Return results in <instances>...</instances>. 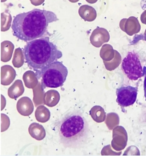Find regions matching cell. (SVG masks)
<instances>
[{
	"label": "cell",
	"mask_w": 146,
	"mask_h": 156,
	"mask_svg": "<svg viewBox=\"0 0 146 156\" xmlns=\"http://www.w3.org/2000/svg\"><path fill=\"white\" fill-rule=\"evenodd\" d=\"M25 56L23 55L22 49L18 48L16 49L15 51L14 58H13V63L15 67H20L23 65L24 62Z\"/></svg>",
	"instance_id": "5bb4252c"
},
{
	"label": "cell",
	"mask_w": 146,
	"mask_h": 156,
	"mask_svg": "<svg viewBox=\"0 0 146 156\" xmlns=\"http://www.w3.org/2000/svg\"><path fill=\"white\" fill-rule=\"evenodd\" d=\"M2 61L3 62L9 61L13 54L14 45L11 41H4L2 44Z\"/></svg>",
	"instance_id": "7c38bea8"
},
{
	"label": "cell",
	"mask_w": 146,
	"mask_h": 156,
	"mask_svg": "<svg viewBox=\"0 0 146 156\" xmlns=\"http://www.w3.org/2000/svg\"><path fill=\"white\" fill-rule=\"evenodd\" d=\"M61 143L65 148L80 149L86 144L89 135L88 122L78 112L67 115L60 121L58 129Z\"/></svg>",
	"instance_id": "7a4b0ae2"
},
{
	"label": "cell",
	"mask_w": 146,
	"mask_h": 156,
	"mask_svg": "<svg viewBox=\"0 0 146 156\" xmlns=\"http://www.w3.org/2000/svg\"><path fill=\"white\" fill-rule=\"evenodd\" d=\"M78 13L83 20L87 22H92L97 18V12L94 7L88 5H84L80 7Z\"/></svg>",
	"instance_id": "30bf717a"
},
{
	"label": "cell",
	"mask_w": 146,
	"mask_h": 156,
	"mask_svg": "<svg viewBox=\"0 0 146 156\" xmlns=\"http://www.w3.org/2000/svg\"><path fill=\"white\" fill-rule=\"evenodd\" d=\"M26 61L34 71H39L61 58L63 54L49 37H41L28 42L23 50Z\"/></svg>",
	"instance_id": "3957f363"
},
{
	"label": "cell",
	"mask_w": 146,
	"mask_h": 156,
	"mask_svg": "<svg viewBox=\"0 0 146 156\" xmlns=\"http://www.w3.org/2000/svg\"><path fill=\"white\" fill-rule=\"evenodd\" d=\"M144 97L146 100V75L144 77Z\"/></svg>",
	"instance_id": "e0dca14e"
},
{
	"label": "cell",
	"mask_w": 146,
	"mask_h": 156,
	"mask_svg": "<svg viewBox=\"0 0 146 156\" xmlns=\"http://www.w3.org/2000/svg\"><path fill=\"white\" fill-rule=\"evenodd\" d=\"M24 92V87L22 80H17L8 90V95L12 99H16Z\"/></svg>",
	"instance_id": "8fae6325"
},
{
	"label": "cell",
	"mask_w": 146,
	"mask_h": 156,
	"mask_svg": "<svg viewBox=\"0 0 146 156\" xmlns=\"http://www.w3.org/2000/svg\"><path fill=\"white\" fill-rule=\"evenodd\" d=\"M144 36H145V38H146V30H145V32H144Z\"/></svg>",
	"instance_id": "ffe728a7"
},
{
	"label": "cell",
	"mask_w": 146,
	"mask_h": 156,
	"mask_svg": "<svg viewBox=\"0 0 146 156\" xmlns=\"http://www.w3.org/2000/svg\"><path fill=\"white\" fill-rule=\"evenodd\" d=\"M69 1L72 3H76V2H78L80 0H69Z\"/></svg>",
	"instance_id": "d6986e66"
},
{
	"label": "cell",
	"mask_w": 146,
	"mask_h": 156,
	"mask_svg": "<svg viewBox=\"0 0 146 156\" xmlns=\"http://www.w3.org/2000/svg\"><path fill=\"white\" fill-rule=\"evenodd\" d=\"M141 20L143 24L146 25V9L141 15Z\"/></svg>",
	"instance_id": "2e32d148"
},
{
	"label": "cell",
	"mask_w": 146,
	"mask_h": 156,
	"mask_svg": "<svg viewBox=\"0 0 146 156\" xmlns=\"http://www.w3.org/2000/svg\"><path fill=\"white\" fill-rule=\"evenodd\" d=\"M116 101L121 107H127L133 105L137 99L138 87L132 86H121L116 91Z\"/></svg>",
	"instance_id": "8992f818"
},
{
	"label": "cell",
	"mask_w": 146,
	"mask_h": 156,
	"mask_svg": "<svg viewBox=\"0 0 146 156\" xmlns=\"http://www.w3.org/2000/svg\"><path fill=\"white\" fill-rule=\"evenodd\" d=\"M6 1H7V0H1L2 2H5Z\"/></svg>",
	"instance_id": "44dd1931"
},
{
	"label": "cell",
	"mask_w": 146,
	"mask_h": 156,
	"mask_svg": "<svg viewBox=\"0 0 146 156\" xmlns=\"http://www.w3.org/2000/svg\"><path fill=\"white\" fill-rule=\"evenodd\" d=\"M122 68L125 74L132 80H138L144 75L139 56L134 52H129L123 59Z\"/></svg>",
	"instance_id": "5b68a950"
},
{
	"label": "cell",
	"mask_w": 146,
	"mask_h": 156,
	"mask_svg": "<svg viewBox=\"0 0 146 156\" xmlns=\"http://www.w3.org/2000/svg\"><path fill=\"white\" fill-rule=\"evenodd\" d=\"M90 41L93 45L99 47L105 42L108 41L110 35L104 28L98 27L94 29L90 36Z\"/></svg>",
	"instance_id": "ba28073f"
},
{
	"label": "cell",
	"mask_w": 146,
	"mask_h": 156,
	"mask_svg": "<svg viewBox=\"0 0 146 156\" xmlns=\"http://www.w3.org/2000/svg\"><path fill=\"white\" fill-rule=\"evenodd\" d=\"M88 3L94 4L97 2L98 0H86Z\"/></svg>",
	"instance_id": "ac0fdd59"
},
{
	"label": "cell",
	"mask_w": 146,
	"mask_h": 156,
	"mask_svg": "<svg viewBox=\"0 0 146 156\" xmlns=\"http://www.w3.org/2000/svg\"><path fill=\"white\" fill-rule=\"evenodd\" d=\"M119 27L123 31L130 36H133L141 31V26L136 17L130 16L124 18L119 23Z\"/></svg>",
	"instance_id": "52a82bcc"
},
{
	"label": "cell",
	"mask_w": 146,
	"mask_h": 156,
	"mask_svg": "<svg viewBox=\"0 0 146 156\" xmlns=\"http://www.w3.org/2000/svg\"><path fill=\"white\" fill-rule=\"evenodd\" d=\"M58 20L55 13L45 9H36L20 13L13 20V35L26 42L40 38L47 33L49 24Z\"/></svg>",
	"instance_id": "6da1fadb"
},
{
	"label": "cell",
	"mask_w": 146,
	"mask_h": 156,
	"mask_svg": "<svg viewBox=\"0 0 146 156\" xmlns=\"http://www.w3.org/2000/svg\"><path fill=\"white\" fill-rule=\"evenodd\" d=\"M12 21L11 15L7 12H5L1 14V31H6L11 27Z\"/></svg>",
	"instance_id": "4fadbf2b"
},
{
	"label": "cell",
	"mask_w": 146,
	"mask_h": 156,
	"mask_svg": "<svg viewBox=\"0 0 146 156\" xmlns=\"http://www.w3.org/2000/svg\"><path fill=\"white\" fill-rule=\"evenodd\" d=\"M34 109V104L30 98L23 97L18 100L17 109L18 112L23 116H28L33 113Z\"/></svg>",
	"instance_id": "9c48e42d"
},
{
	"label": "cell",
	"mask_w": 146,
	"mask_h": 156,
	"mask_svg": "<svg viewBox=\"0 0 146 156\" xmlns=\"http://www.w3.org/2000/svg\"><path fill=\"white\" fill-rule=\"evenodd\" d=\"M31 3L34 6H39L43 4L45 0H30Z\"/></svg>",
	"instance_id": "9a60e30c"
},
{
	"label": "cell",
	"mask_w": 146,
	"mask_h": 156,
	"mask_svg": "<svg viewBox=\"0 0 146 156\" xmlns=\"http://www.w3.org/2000/svg\"><path fill=\"white\" fill-rule=\"evenodd\" d=\"M36 74L41 77L43 89L46 87L55 88L63 85L68 75V69L62 62L56 61L37 71Z\"/></svg>",
	"instance_id": "277c9868"
}]
</instances>
